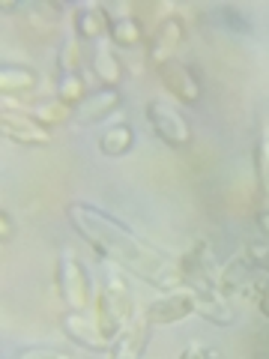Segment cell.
Listing matches in <instances>:
<instances>
[{"mask_svg": "<svg viewBox=\"0 0 269 359\" xmlns=\"http://www.w3.org/2000/svg\"><path fill=\"white\" fill-rule=\"evenodd\" d=\"M242 255L249 257L254 269L269 273V240H251V243H245V252Z\"/></svg>", "mask_w": 269, "mask_h": 359, "instance_id": "24", "label": "cell"}, {"mask_svg": "<svg viewBox=\"0 0 269 359\" xmlns=\"http://www.w3.org/2000/svg\"><path fill=\"white\" fill-rule=\"evenodd\" d=\"M156 75H159V84L171 93L177 102L183 105H198L204 99V84H200V75L183 60H167L162 66H156Z\"/></svg>", "mask_w": 269, "mask_h": 359, "instance_id": "6", "label": "cell"}, {"mask_svg": "<svg viewBox=\"0 0 269 359\" xmlns=\"http://www.w3.org/2000/svg\"><path fill=\"white\" fill-rule=\"evenodd\" d=\"M57 290L69 311H84L90 306V276L72 249H63L57 257Z\"/></svg>", "mask_w": 269, "mask_h": 359, "instance_id": "3", "label": "cell"}, {"mask_svg": "<svg viewBox=\"0 0 269 359\" xmlns=\"http://www.w3.org/2000/svg\"><path fill=\"white\" fill-rule=\"evenodd\" d=\"M186 39H188L186 18L183 15H165L159 25H156V33L150 39V60H153V66L177 60V51L186 45Z\"/></svg>", "mask_w": 269, "mask_h": 359, "instance_id": "7", "label": "cell"}, {"mask_svg": "<svg viewBox=\"0 0 269 359\" xmlns=\"http://www.w3.org/2000/svg\"><path fill=\"white\" fill-rule=\"evenodd\" d=\"M123 102H126V99H123L120 90L99 87V90H93V93H87L84 102L75 108L72 123H78V126H96V123L108 120L111 114H117V111L123 108Z\"/></svg>", "mask_w": 269, "mask_h": 359, "instance_id": "10", "label": "cell"}, {"mask_svg": "<svg viewBox=\"0 0 269 359\" xmlns=\"http://www.w3.org/2000/svg\"><path fill=\"white\" fill-rule=\"evenodd\" d=\"M111 21H114V15H111L105 6H99V4L78 6L75 13H72L75 39H81V42H96V39L108 36V30H111Z\"/></svg>", "mask_w": 269, "mask_h": 359, "instance_id": "12", "label": "cell"}, {"mask_svg": "<svg viewBox=\"0 0 269 359\" xmlns=\"http://www.w3.org/2000/svg\"><path fill=\"white\" fill-rule=\"evenodd\" d=\"M108 39L114 48H123V51H134L147 42V30L134 15H117L111 21V30H108Z\"/></svg>", "mask_w": 269, "mask_h": 359, "instance_id": "16", "label": "cell"}, {"mask_svg": "<svg viewBox=\"0 0 269 359\" xmlns=\"http://www.w3.org/2000/svg\"><path fill=\"white\" fill-rule=\"evenodd\" d=\"M39 84V72L33 66H21V63H4L0 69V93L6 96H25L33 93Z\"/></svg>", "mask_w": 269, "mask_h": 359, "instance_id": "15", "label": "cell"}, {"mask_svg": "<svg viewBox=\"0 0 269 359\" xmlns=\"http://www.w3.org/2000/svg\"><path fill=\"white\" fill-rule=\"evenodd\" d=\"M123 273H126V269L108 264L102 290H99V297H96V323H99V330H102V335L111 344H114L120 330L134 318V311H132L134 302H132L126 276Z\"/></svg>", "mask_w": 269, "mask_h": 359, "instance_id": "2", "label": "cell"}, {"mask_svg": "<svg viewBox=\"0 0 269 359\" xmlns=\"http://www.w3.org/2000/svg\"><path fill=\"white\" fill-rule=\"evenodd\" d=\"M254 180L261 195L269 198V129L254 144Z\"/></svg>", "mask_w": 269, "mask_h": 359, "instance_id": "20", "label": "cell"}, {"mask_svg": "<svg viewBox=\"0 0 269 359\" xmlns=\"http://www.w3.org/2000/svg\"><path fill=\"white\" fill-rule=\"evenodd\" d=\"M30 114L36 117L39 123H45L48 129H54V126H63V123L75 120V108H69L66 102H60L57 96H51V99H45V102L33 105V108H30Z\"/></svg>", "mask_w": 269, "mask_h": 359, "instance_id": "18", "label": "cell"}, {"mask_svg": "<svg viewBox=\"0 0 269 359\" xmlns=\"http://www.w3.org/2000/svg\"><path fill=\"white\" fill-rule=\"evenodd\" d=\"M90 69H93L99 87H114L120 90V81H123V60L120 54L114 51L111 42H99L93 54H90Z\"/></svg>", "mask_w": 269, "mask_h": 359, "instance_id": "13", "label": "cell"}, {"mask_svg": "<svg viewBox=\"0 0 269 359\" xmlns=\"http://www.w3.org/2000/svg\"><path fill=\"white\" fill-rule=\"evenodd\" d=\"M18 9H25V6H18V4H4V6H0V13H4V15H13V13H18Z\"/></svg>", "mask_w": 269, "mask_h": 359, "instance_id": "29", "label": "cell"}, {"mask_svg": "<svg viewBox=\"0 0 269 359\" xmlns=\"http://www.w3.org/2000/svg\"><path fill=\"white\" fill-rule=\"evenodd\" d=\"M66 219H69L78 237L99 257H105L108 264L126 269V273L144 278V282H153L156 287H162L165 294L186 290L179 264H174L171 257L159 252L156 245L144 243L126 222L111 216L108 210L90 204V201H69V204H66Z\"/></svg>", "mask_w": 269, "mask_h": 359, "instance_id": "1", "label": "cell"}, {"mask_svg": "<svg viewBox=\"0 0 269 359\" xmlns=\"http://www.w3.org/2000/svg\"><path fill=\"white\" fill-rule=\"evenodd\" d=\"M57 99L69 108H78L87 99V84L81 75H57Z\"/></svg>", "mask_w": 269, "mask_h": 359, "instance_id": "21", "label": "cell"}, {"mask_svg": "<svg viewBox=\"0 0 269 359\" xmlns=\"http://www.w3.org/2000/svg\"><path fill=\"white\" fill-rule=\"evenodd\" d=\"M150 339H153V323L144 318V314H138V318H132L126 327L120 330V335L108 351V359H141L147 353Z\"/></svg>", "mask_w": 269, "mask_h": 359, "instance_id": "9", "label": "cell"}, {"mask_svg": "<svg viewBox=\"0 0 269 359\" xmlns=\"http://www.w3.org/2000/svg\"><path fill=\"white\" fill-rule=\"evenodd\" d=\"M195 314L204 318L207 323H212V327H233L237 323V311H233L228 297L219 294V290H212V294H195Z\"/></svg>", "mask_w": 269, "mask_h": 359, "instance_id": "14", "label": "cell"}, {"mask_svg": "<svg viewBox=\"0 0 269 359\" xmlns=\"http://www.w3.org/2000/svg\"><path fill=\"white\" fill-rule=\"evenodd\" d=\"M0 132H4V138L21 144V147H48L54 141V132L45 123H39L30 111H21V108H4Z\"/></svg>", "mask_w": 269, "mask_h": 359, "instance_id": "5", "label": "cell"}, {"mask_svg": "<svg viewBox=\"0 0 269 359\" xmlns=\"http://www.w3.org/2000/svg\"><path fill=\"white\" fill-rule=\"evenodd\" d=\"M134 147V129L129 123H114L99 135V153L108 156V159H120V156L132 153Z\"/></svg>", "mask_w": 269, "mask_h": 359, "instance_id": "17", "label": "cell"}, {"mask_svg": "<svg viewBox=\"0 0 269 359\" xmlns=\"http://www.w3.org/2000/svg\"><path fill=\"white\" fill-rule=\"evenodd\" d=\"M144 114H147L153 135L165 144V147L183 150L192 144V126H188V120L179 114L174 105L162 102V99H153V102H147V108H144Z\"/></svg>", "mask_w": 269, "mask_h": 359, "instance_id": "4", "label": "cell"}, {"mask_svg": "<svg viewBox=\"0 0 269 359\" xmlns=\"http://www.w3.org/2000/svg\"><path fill=\"white\" fill-rule=\"evenodd\" d=\"M179 359H216V351L207 347L204 341H188L183 347V353H179Z\"/></svg>", "mask_w": 269, "mask_h": 359, "instance_id": "25", "label": "cell"}, {"mask_svg": "<svg viewBox=\"0 0 269 359\" xmlns=\"http://www.w3.org/2000/svg\"><path fill=\"white\" fill-rule=\"evenodd\" d=\"M195 314V294L192 290H171V294L156 297L153 302H147L144 309V318H147L153 327H167V323H179Z\"/></svg>", "mask_w": 269, "mask_h": 359, "instance_id": "8", "label": "cell"}, {"mask_svg": "<svg viewBox=\"0 0 269 359\" xmlns=\"http://www.w3.org/2000/svg\"><path fill=\"white\" fill-rule=\"evenodd\" d=\"M15 359H72V351L57 344H27V347H18Z\"/></svg>", "mask_w": 269, "mask_h": 359, "instance_id": "23", "label": "cell"}, {"mask_svg": "<svg viewBox=\"0 0 269 359\" xmlns=\"http://www.w3.org/2000/svg\"><path fill=\"white\" fill-rule=\"evenodd\" d=\"M257 228H261V233H263V237L269 240V207L257 212Z\"/></svg>", "mask_w": 269, "mask_h": 359, "instance_id": "27", "label": "cell"}, {"mask_svg": "<svg viewBox=\"0 0 269 359\" xmlns=\"http://www.w3.org/2000/svg\"><path fill=\"white\" fill-rule=\"evenodd\" d=\"M81 63H84V45L81 39H66L57 51V69L60 75H81Z\"/></svg>", "mask_w": 269, "mask_h": 359, "instance_id": "19", "label": "cell"}, {"mask_svg": "<svg viewBox=\"0 0 269 359\" xmlns=\"http://www.w3.org/2000/svg\"><path fill=\"white\" fill-rule=\"evenodd\" d=\"M15 237V222H13V212L0 210V240L4 243H13Z\"/></svg>", "mask_w": 269, "mask_h": 359, "instance_id": "26", "label": "cell"}, {"mask_svg": "<svg viewBox=\"0 0 269 359\" xmlns=\"http://www.w3.org/2000/svg\"><path fill=\"white\" fill-rule=\"evenodd\" d=\"M257 309H261V314L269 320V285H266V290L261 294V299H257Z\"/></svg>", "mask_w": 269, "mask_h": 359, "instance_id": "28", "label": "cell"}, {"mask_svg": "<svg viewBox=\"0 0 269 359\" xmlns=\"http://www.w3.org/2000/svg\"><path fill=\"white\" fill-rule=\"evenodd\" d=\"M60 327H63V335H66V339H69L72 344H78L81 351H90V353H108V351H111V341L102 335L99 323H96V320H90V318H84L81 311L63 314Z\"/></svg>", "mask_w": 269, "mask_h": 359, "instance_id": "11", "label": "cell"}, {"mask_svg": "<svg viewBox=\"0 0 269 359\" xmlns=\"http://www.w3.org/2000/svg\"><path fill=\"white\" fill-rule=\"evenodd\" d=\"M216 18H219V27L230 30V33H251V18L237 6H219Z\"/></svg>", "mask_w": 269, "mask_h": 359, "instance_id": "22", "label": "cell"}]
</instances>
